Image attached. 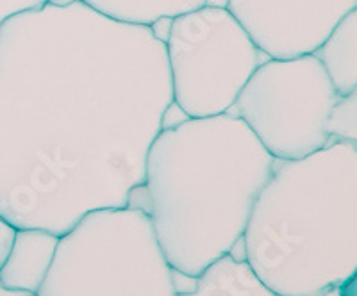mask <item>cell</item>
Here are the masks:
<instances>
[{
  "instance_id": "1",
  "label": "cell",
  "mask_w": 357,
  "mask_h": 296,
  "mask_svg": "<svg viewBox=\"0 0 357 296\" xmlns=\"http://www.w3.org/2000/svg\"><path fill=\"white\" fill-rule=\"evenodd\" d=\"M174 104L165 41L72 0L0 25V216L61 237L129 207Z\"/></svg>"
},
{
  "instance_id": "2",
  "label": "cell",
  "mask_w": 357,
  "mask_h": 296,
  "mask_svg": "<svg viewBox=\"0 0 357 296\" xmlns=\"http://www.w3.org/2000/svg\"><path fill=\"white\" fill-rule=\"evenodd\" d=\"M275 159L236 114L162 127L145 162L155 240L175 273L197 279L241 243Z\"/></svg>"
},
{
  "instance_id": "3",
  "label": "cell",
  "mask_w": 357,
  "mask_h": 296,
  "mask_svg": "<svg viewBox=\"0 0 357 296\" xmlns=\"http://www.w3.org/2000/svg\"><path fill=\"white\" fill-rule=\"evenodd\" d=\"M241 243L245 263L277 296H320L356 279V143L275 159Z\"/></svg>"
},
{
  "instance_id": "4",
  "label": "cell",
  "mask_w": 357,
  "mask_h": 296,
  "mask_svg": "<svg viewBox=\"0 0 357 296\" xmlns=\"http://www.w3.org/2000/svg\"><path fill=\"white\" fill-rule=\"evenodd\" d=\"M34 296H178L175 272L142 207L86 215L57 237Z\"/></svg>"
},
{
  "instance_id": "5",
  "label": "cell",
  "mask_w": 357,
  "mask_h": 296,
  "mask_svg": "<svg viewBox=\"0 0 357 296\" xmlns=\"http://www.w3.org/2000/svg\"><path fill=\"white\" fill-rule=\"evenodd\" d=\"M165 50L172 98L188 118L229 113L264 56L227 8L211 4L172 18Z\"/></svg>"
},
{
  "instance_id": "6",
  "label": "cell",
  "mask_w": 357,
  "mask_h": 296,
  "mask_svg": "<svg viewBox=\"0 0 357 296\" xmlns=\"http://www.w3.org/2000/svg\"><path fill=\"white\" fill-rule=\"evenodd\" d=\"M337 98L318 57L307 54L261 63L232 109L273 159L293 161L329 145Z\"/></svg>"
},
{
  "instance_id": "7",
  "label": "cell",
  "mask_w": 357,
  "mask_h": 296,
  "mask_svg": "<svg viewBox=\"0 0 357 296\" xmlns=\"http://www.w3.org/2000/svg\"><path fill=\"white\" fill-rule=\"evenodd\" d=\"M227 11L270 59L307 56L357 0H227Z\"/></svg>"
},
{
  "instance_id": "8",
  "label": "cell",
  "mask_w": 357,
  "mask_h": 296,
  "mask_svg": "<svg viewBox=\"0 0 357 296\" xmlns=\"http://www.w3.org/2000/svg\"><path fill=\"white\" fill-rule=\"evenodd\" d=\"M56 235L18 231L11 256L0 270V280L11 289L36 293L56 248Z\"/></svg>"
},
{
  "instance_id": "9",
  "label": "cell",
  "mask_w": 357,
  "mask_h": 296,
  "mask_svg": "<svg viewBox=\"0 0 357 296\" xmlns=\"http://www.w3.org/2000/svg\"><path fill=\"white\" fill-rule=\"evenodd\" d=\"M340 97L357 91V11L341 18L333 33L314 50Z\"/></svg>"
},
{
  "instance_id": "10",
  "label": "cell",
  "mask_w": 357,
  "mask_h": 296,
  "mask_svg": "<svg viewBox=\"0 0 357 296\" xmlns=\"http://www.w3.org/2000/svg\"><path fill=\"white\" fill-rule=\"evenodd\" d=\"M190 291L178 296H277L252 272L243 259L225 256L204 270Z\"/></svg>"
},
{
  "instance_id": "11",
  "label": "cell",
  "mask_w": 357,
  "mask_h": 296,
  "mask_svg": "<svg viewBox=\"0 0 357 296\" xmlns=\"http://www.w3.org/2000/svg\"><path fill=\"white\" fill-rule=\"evenodd\" d=\"M107 18L130 25L152 27L161 20L184 15L209 4V0H81Z\"/></svg>"
},
{
  "instance_id": "12",
  "label": "cell",
  "mask_w": 357,
  "mask_h": 296,
  "mask_svg": "<svg viewBox=\"0 0 357 296\" xmlns=\"http://www.w3.org/2000/svg\"><path fill=\"white\" fill-rule=\"evenodd\" d=\"M357 95L350 93L345 97H340L336 106L333 107V113L329 116V136L331 141L356 143L357 125Z\"/></svg>"
},
{
  "instance_id": "13",
  "label": "cell",
  "mask_w": 357,
  "mask_h": 296,
  "mask_svg": "<svg viewBox=\"0 0 357 296\" xmlns=\"http://www.w3.org/2000/svg\"><path fill=\"white\" fill-rule=\"evenodd\" d=\"M49 2H52V0H0V25L15 15L38 9L41 6L49 4Z\"/></svg>"
},
{
  "instance_id": "14",
  "label": "cell",
  "mask_w": 357,
  "mask_h": 296,
  "mask_svg": "<svg viewBox=\"0 0 357 296\" xmlns=\"http://www.w3.org/2000/svg\"><path fill=\"white\" fill-rule=\"evenodd\" d=\"M17 228L0 216V270L4 268V264L8 263L9 256H11L13 244L17 240Z\"/></svg>"
},
{
  "instance_id": "15",
  "label": "cell",
  "mask_w": 357,
  "mask_h": 296,
  "mask_svg": "<svg viewBox=\"0 0 357 296\" xmlns=\"http://www.w3.org/2000/svg\"><path fill=\"white\" fill-rule=\"evenodd\" d=\"M320 296H356V279L347 282V284L340 286V288L331 289V291L324 293Z\"/></svg>"
},
{
  "instance_id": "16",
  "label": "cell",
  "mask_w": 357,
  "mask_h": 296,
  "mask_svg": "<svg viewBox=\"0 0 357 296\" xmlns=\"http://www.w3.org/2000/svg\"><path fill=\"white\" fill-rule=\"evenodd\" d=\"M0 296H34V293L22 291V289H11L0 280Z\"/></svg>"
}]
</instances>
